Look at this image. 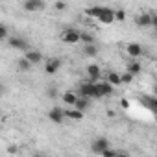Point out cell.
<instances>
[{
  "label": "cell",
  "instance_id": "25",
  "mask_svg": "<svg viewBox=\"0 0 157 157\" xmlns=\"http://www.w3.org/2000/svg\"><path fill=\"white\" fill-rule=\"evenodd\" d=\"M4 39H8V28L4 24H0V41H4Z\"/></svg>",
  "mask_w": 157,
  "mask_h": 157
},
{
  "label": "cell",
  "instance_id": "5",
  "mask_svg": "<svg viewBox=\"0 0 157 157\" xmlns=\"http://www.w3.org/2000/svg\"><path fill=\"white\" fill-rule=\"evenodd\" d=\"M61 68V59L59 57H52V59H48L46 61V65H44V72L46 74H57V70Z\"/></svg>",
  "mask_w": 157,
  "mask_h": 157
},
{
  "label": "cell",
  "instance_id": "32",
  "mask_svg": "<svg viewBox=\"0 0 157 157\" xmlns=\"http://www.w3.org/2000/svg\"><path fill=\"white\" fill-rule=\"evenodd\" d=\"M2 91H4V85H2V83H0V93H2Z\"/></svg>",
  "mask_w": 157,
  "mask_h": 157
},
{
  "label": "cell",
  "instance_id": "12",
  "mask_svg": "<svg viewBox=\"0 0 157 157\" xmlns=\"http://www.w3.org/2000/svg\"><path fill=\"white\" fill-rule=\"evenodd\" d=\"M8 44L11 48H15V50H26L28 48V43L24 39H21V37H10L8 39Z\"/></svg>",
  "mask_w": 157,
  "mask_h": 157
},
{
  "label": "cell",
  "instance_id": "24",
  "mask_svg": "<svg viewBox=\"0 0 157 157\" xmlns=\"http://www.w3.org/2000/svg\"><path fill=\"white\" fill-rule=\"evenodd\" d=\"M113 17H115V21H124V19H126V11H124V10H117V11L113 13Z\"/></svg>",
  "mask_w": 157,
  "mask_h": 157
},
{
  "label": "cell",
  "instance_id": "31",
  "mask_svg": "<svg viewBox=\"0 0 157 157\" xmlns=\"http://www.w3.org/2000/svg\"><path fill=\"white\" fill-rule=\"evenodd\" d=\"M33 157H46V155H44V153H41V151H35V153H33Z\"/></svg>",
  "mask_w": 157,
  "mask_h": 157
},
{
  "label": "cell",
  "instance_id": "26",
  "mask_svg": "<svg viewBox=\"0 0 157 157\" xmlns=\"http://www.w3.org/2000/svg\"><path fill=\"white\" fill-rule=\"evenodd\" d=\"M117 155V150H113V148H107L105 151H102V157H115Z\"/></svg>",
  "mask_w": 157,
  "mask_h": 157
},
{
  "label": "cell",
  "instance_id": "11",
  "mask_svg": "<svg viewBox=\"0 0 157 157\" xmlns=\"http://www.w3.org/2000/svg\"><path fill=\"white\" fill-rule=\"evenodd\" d=\"M111 11V8H105V6H94V8H89L85 13L87 15H91V17H102V15H105V13H109Z\"/></svg>",
  "mask_w": 157,
  "mask_h": 157
},
{
  "label": "cell",
  "instance_id": "18",
  "mask_svg": "<svg viewBox=\"0 0 157 157\" xmlns=\"http://www.w3.org/2000/svg\"><path fill=\"white\" fill-rule=\"evenodd\" d=\"M65 118H72V120H82L83 113L76 111V109H65Z\"/></svg>",
  "mask_w": 157,
  "mask_h": 157
},
{
  "label": "cell",
  "instance_id": "8",
  "mask_svg": "<svg viewBox=\"0 0 157 157\" xmlns=\"http://www.w3.org/2000/svg\"><path fill=\"white\" fill-rule=\"evenodd\" d=\"M48 118H50L52 122H56V124H61V122L65 120V109H61V107H52L50 113H48Z\"/></svg>",
  "mask_w": 157,
  "mask_h": 157
},
{
  "label": "cell",
  "instance_id": "13",
  "mask_svg": "<svg viewBox=\"0 0 157 157\" xmlns=\"http://www.w3.org/2000/svg\"><path fill=\"white\" fill-rule=\"evenodd\" d=\"M126 50H128V54H129L131 57H140V56L144 54V50H142V46H140L139 43H129V44L126 46Z\"/></svg>",
  "mask_w": 157,
  "mask_h": 157
},
{
  "label": "cell",
  "instance_id": "1",
  "mask_svg": "<svg viewBox=\"0 0 157 157\" xmlns=\"http://www.w3.org/2000/svg\"><path fill=\"white\" fill-rule=\"evenodd\" d=\"M80 94H82V98H87V100H89V98H100V94L96 93L94 83H91V82L80 85Z\"/></svg>",
  "mask_w": 157,
  "mask_h": 157
},
{
  "label": "cell",
  "instance_id": "21",
  "mask_svg": "<svg viewBox=\"0 0 157 157\" xmlns=\"http://www.w3.org/2000/svg\"><path fill=\"white\" fill-rule=\"evenodd\" d=\"M30 68H32V65H30V63H28L24 57H21V59H19V70H24V72H28Z\"/></svg>",
  "mask_w": 157,
  "mask_h": 157
},
{
  "label": "cell",
  "instance_id": "29",
  "mask_svg": "<svg viewBox=\"0 0 157 157\" xmlns=\"http://www.w3.org/2000/svg\"><path fill=\"white\" fill-rule=\"evenodd\" d=\"M8 151H10V153H17V146H15V144H11V146L8 148Z\"/></svg>",
  "mask_w": 157,
  "mask_h": 157
},
{
  "label": "cell",
  "instance_id": "16",
  "mask_svg": "<svg viewBox=\"0 0 157 157\" xmlns=\"http://www.w3.org/2000/svg\"><path fill=\"white\" fill-rule=\"evenodd\" d=\"M107 83H109L111 87L120 85V74H118V72H109V74H107Z\"/></svg>",
  "mask_w": 157,
  "mask_h": 157
},
{
  "label": "cell",
  "instance_id": "27",
  "mask_svg": "<svg viewBox=\"0 0 157 157\" xmlns=\"http://www.w3.org/2000/svg\"><path fill=\"white\" fill-rule=\"evenodd\" d=\"M46 94H48V98H56V96H57L56 87H48V89H46Z\"/></svg>",
  "mask_w": 157,
  "mask_h": 157
},
{
  "label": "cell",
  "instance_id": "2",
  "mask_svg": "<svg viewBox=\"0 0 157 157\" xmlns=\"http://www.w3.org/2000/svg\"><path fill=\"white\" fill-rule=\"evenodd\" d=\"M61 39L67 44H76V43H80V32L74 30V28H67V30H63Z\"/></svg>",
  "mask_w": 157,
  "mask_h": 157
},
{
  "label": "cell",
  "instance_id": "19",
  "mask_svg": "<svg viewBox=\"0 0 157 157\" xmlns=\"http://www.w3.org/2000/svg\"><path fill=\"white\" fill-rule=\"evenodd\" d=\"M80 41L83 44H94V35L89 32H80Z\"/></svg>",
  "mask_w": 157,
  "mask_h": 157
},
{
  "label": "cell",
  "instance_id": "30",
  "mask_svg": "<svg viewBox=\"0 0 157 157\" xmlns=\"http://www.w3.org/2000/svg\"><path fill=\"white\" fill-rule=\"evenodd\" d=\"M115 157H129V155H128V153H124V151H117V155H115Z\"/></svg>",
  "mask_w": 157,
  "mask_h": 157
},
{
  "label": "cell",
  "instance_id": "3",
  "mask_svg": "<svg viewBox=\"0 0 157 157\" xmlns=\"http://www.w3.org/2000/svg\"><path fill=\"white\" fill-rule=\"evenodd\" d=\"M137 24L142 26V28H148V26H157V17L151 15V13H140L137 15Z\"/></svg>",
  "mask_w": 157,
  "mask_h": 157
},
{
  "label": "cell",
  "instance_id": "6",
  "mask_svg": "<svg viewBox=\"0 0 157 157\" xmlns=\"http://www.w3.org/2000/svg\"><path fill=\"white\" fill-rule=\"evenodd\" d=\"M94 87H96V93L100 94V98H104V96H111V94H113V91H115L107 82H96V83H94Z\"/></svg>",
  "mask_w": 157,
  "mask_h": 157
},
{
  "label": "cell",
  "instance_id": "17",
  "mask_svg": "<svg viewBox=\"0 0 157 157\" xmlns=\"http://www.w3.org/2000/svg\"><path fill=\"white\" fill-rule=\"evenodd\" d=\"M83 54L87 57H94V56H98V46L96 44H83Z\"/></svg>",
  "mask_w": 157,
  "mask_h": 157
},
{
  "label": "cell",
  "instance_id": "15",
  "mask_svg": "<svg viewBox=\"0 0 157 157\" xmlns=\"http://www.w3.org/2000/svg\"><path fill=\"white\" fill-rule=\"evenodd\" d=\"M140 70H142V67H140V63H139V61H129V63H128V74L137 76Z\"/></svg>",
  "mask_w": 157,
  "mask_h": 157
},
{
  "label": "cell",
  "instance_id": "10",
  "mask_svg": "<svg viewBox=\"0 0 157 157\" xmlns=\"http://www.w3.org/2000/svg\"><path fill=\"white\" fill-rule=\"evenodd\" d=\"M87 74H89V78H91V83H96V82L100 80V76H102V68H100L98 65H89V67H87Z\"/></svg>",
  "mask_w": 157,
  "mask_h": 157
},
{
  "label": "cell",
  "instance_id": "4",
  "mask_svg": "<svg viewBox=\"0 0 157 157\" xmlns=\"http://www.w3.org/2000/svg\"><path fill=\"white\" fill-rule=\"evenodd\" d=\"M107 148H111V144H109V140L104 139V137L96 139V140L91 144V151H93V153H98V155H102V151H105Z\"/></svg>",
  "mask_w": 157,
  "mask_h": 157
},
{
  "label": "cell",
  "instance_id": "28",
  "mask_svg": "<svg viewBox=\"0 0 157 157\" xmlns=\"http://www.w3.org/2000/svg\"><path fill=\"white\" fill-rule=\"evenodd\" d=\"M67 8V4H63V2H57L56 4V10H65Z\"/></svg>",
  "mask_w": 157,
  "mask_h": 157
},
{
  "label": "cell",
  "instance_id": "22",
  "mask_svg": "<svg viewBox=\"0 0 157 157\" xmlns=\"http://www.w3.org/2000/svg\"><path fill=\"white\" fill-rule=\"evenodd\" d=\"M142 102H146V105H148L151 111L155 109V104H157V102H155V98H153V96H142Z\"/></svg>",
  "mask_w": 157,
  "mask_h": 157
},
{
  "label": "cell",
  "instance_id": "20",
  "mask_svg": "<svg viewBox=\"0 0 157 157\" xmlns=\"http://www.w3.org/2000/svg\"><path fill=\"white\" fill-rule=\"evenodd\" d=\"M76 100H78V96H76L74 93H70V91H67V93L63 94V102H65L67 105H70V107L76 104Z\"/></svg>",
  "mask_w": 157,
  "mask_h": 157
},
{
  "label": "cell",
  "instance_id": "9",
  "mask_svg": "<svg viewBox=\"0 0 157 157\" xmlns=\"http://www.w3.org/2000/svg\"><path fill=\"white\" fill-rule=\"evenodd\" d=\"M44 2L43 0H28V2H24V10L26 11H41L44 10Z\"/></svg>",
  "mask_w": 157,
  "mask_h": 157
},
{
  "label": "cell",
  "instance_id": "23",
  "mask_svg": "<svg viewBox=\"0 0 157 157\" xmlns=\"http://www.w3.org/2000/svg\"><path fill=\"white\" fill-rule=\"evenodd\" d=\"M131 82H133V76L131 74H128V72L120 74V83H131Z\"/></svg>",
  "mask_w": 157,
  "mask_h": 157
},
{
  "label": "cell",
  "instance_id": "7",
  "mask_svg": "<svg viewBox=\"0 0 157 157\" xmlns=\"http://www.w3.org/2000/svg\"><path fill=\"white\" fill-rule=\"evenodd\" d=\"M24 59L33 67V65H39V63L43 61V54L37 52V50H28V52L24 54Z\"/></svg>",
  "mask_w": 157,
  "mask_h": 157
},
{
  "label": "cell",
  "instance_id": "14",
  "mask_svg": "<svg viewBox=\"0 0 157 157\" xmlns=\"http://www.w3.org/2000/svg\"><path fill=\"white\" fill-rule=\"evenodd\" d=\"M87 107H89V100H87V98H78V100H76V104L72 105V109L80 111V113H83Z\"/></svg>",
  "mask_w": 157,
  "mask_h": 157
}]
</instances>
